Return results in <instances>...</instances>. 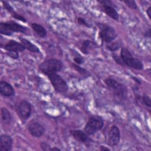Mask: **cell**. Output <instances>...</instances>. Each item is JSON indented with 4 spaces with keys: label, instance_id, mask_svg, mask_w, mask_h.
Returning a JSON list of instances; mask_svg holds the SVG:
<instances>
[{
    "label": "cell",
    "instance_id": "cell-24",
    "mask_svg": "<svg viewBox=\"0 0 151 151\" xmlns=\"http://www.w3.org/2000/svg\"><path fill=\"white\" fill-rule=\"evenodd\" d=\"M73 60L77 64H81L84 63L83 58L80 55H79L78 54H77V55H76V56L74 57Z\"/></svg>",
    "mask_w": 151,
    "mask_h": 151
},
{
    "label": "cell",
    "instance_id": "cell-19",
    "mask_svg": "<svg viewBox=\"0 0 151 151\" xmlns=\"http://www.w3.org/2000/svg\"><path fill=\"white\" fill-rule=\"evenodd\" d=\"M94 44H95V43L88 40H85L81 44L80 50L84 54H88L90 52V47Z\"/></svg>",
    "mask_w": 151,
    "mask_h": 151
},
{
    "label": "cell",
    "instance_id": "cell-18",
    "mask_svg": "<svg viewBox=\"0 0 151 151\" xmlns=\"http://www.w3.org/2000/svg\"><path fill=\"white\" fill-rule=\"evenodd\" d=\"M1 120L5 124H9L12 121V116L9 111L5 107H2L1 110Z\"/></svg>",
    "mask_w": 151,
    "mask_h": 151
},
{
    "label": "cell",
    "instance_id": "cell-10",
    "mask_svg": "<svg viewBox=\"0 0 151 151\" xmlns=\"http://www.w3.org/2000/svg\"><path fill=\"white\" fill-rule=\"evenodd\" d=\"M28 130L29 133L34 137H40L44 133V127L40 122L33 120L28 125Z\"/></svg>",
    "mask_w": 151,
    "mask_h": 151
},
{
    "label": "cell",
    "instance_id": "cell-29",
    "mask_svg": "<svg viewBox=\"0 0 151 151\" xmlns=\"http://www.w3.org/2000/svg\"><path fill=\"white\" fill-rule=\"evenodd\" d=\"M41 148L44 150H50V148H48L50 146H48V145L46 143H42L41 144Z\"/></svg>",
    "mask_w": 151,
    "mask_h": 151
},
{
    "label": "cell",
    "instance_id": "cell-27",
    "mask_svg": "<svg viewBox=\"0 0 151 151\" xmlns=\"http://www.w3.org/2000/svg\"><path fill=\"white\" fill-rule=\"evenodd\" d=\"M77 21H78V23L80 24V25H84L86 27H90V25L88 24V23L86 21V20L82 18V17H78L77 18Z\"/></svg>",
    "mask_w": 151,
    "mask_h": 151
},
{
    "label": "cell",
    "instance_id": "cell-8",
    "mask_svg": "<svg viewBox=\"0 0 151 151\" xmlns=\"http://www.w3.org/2000/svg\"><path fill=\"white\" fill-rule=\"evenodd\" d=\"M16 111L21 121H26L31 115L32 106L31 103L25 100H21L17 106Z\"/></svg>",
    "mask_w": 151,
    "mask_h": 151
},
{
    "label": "cell",
    "instance_id": "cell-30",
    "mask_svg": "<svg viewBox=\"0 0 151 151\" xmlns=\"http://www.w3.org/2000/svg\"><path fill=\"white\" fill-rule=\"evenodd\" d=\"M144 36H145V37H148V38L150 37V28H149L146 31V32L144 34Z\"/></svg>",
    "mask_w": 151,
    "mask_h": 151
},
{
    "label": "cell",
    "instance_id": "cell-2",
    "mask_svg": "<svg viewBox=\"0 0 151 151\" xmlns=\"http://www.w3.org/2000/svg\"><path fill=\"white\" fill-rule=\"evenodd\" d=\"M63 65L61 61L55 58H50L41 63L39 69L43 74L48 76L50 74L60 71L63 68Z\"/></svg>",
    "mask_w": 151,
    "mask_h": 151
},
{
    "label": "cell",
    "instance_id": "cell-11",
    "mask_svg": "<svg viewBox=\"0 0 151 151\" xmlns=\"http://www.w3.org/2000/svg\"><path fill=\"white\" fill-rule=\"evenodd\" d=\"M4 48L7 51H13V52H22L25 48L24 45L15 40H9L6 44L4 45Z\"/></svg>",
    "mask_w": 151,
    "mask_h": 151
},
{
    "label": "cell",
    "instance_id": "cell-1",
    "mask_svg": "<svg viewBox=\"0 0 151 151\" xmlns=\"http://www.w3.org/2000/svg\"><path fill=\"white\" fill-rule=\"evenodd\" d=\"M111 94L120 100H124L127 99V90L126 87L122 83L113 78H107L104 81Z\"/></svg>",
    "mask_w": 151,
    "mask_h": 151
},
{
    "label": "cell",
    "instance_id": "cell-3",
    "mask_svg": "<svg viewBox=\"0 0 151 151\" xmlns=\"http://www.w3.org/2000/svg\"><path fill=\"white\" fill-rule=\"evenodd\" d=\"M120 57L124 65L137 70L143 69V63L138 58H134L127 48L122 47L120 51Z\"/></svg>",
    "mask_w": 151,
    "mask_h": 151
},
{
    "label": "cell",
    "instance_id": "cell-16",
    "mask_svg": "<svg viewBox=\"0 0 151 151\" xmlns=\"http://www.w3.org/2000/svg\"><path fill=\"white\" fill-rule=\"evenodd\" d=\"M21 42L24 45L25 49L29 50V51L34 53H40V49L34 44H32L31 42L28 41V40L24 38H20Z\"/></svg>",
    "mask_w": 151,
    "mask_h": 151
},
{
    "label": "cell",
    "instance_id": "cell-14",
    "mask_svg": "<svg viewBox=\"0 0 151 151\" xmlns=\"http://www.w3.org/2000/svg\"><path fill=\"white\" fill-rule=\"evenodd\" d=\"M0 144L1 151H11L12 147V139L9 135L1 134Z\"/></svg>",
    "mask_w": 151,
    "mask_h": 151
},
{
    "label": "cell",
    "instance_id": "cell-25",
    "mask_svg": "<svg viewBox=\"0 0 151 151\" xmlns=\"http://www.w3.org/2000/svg\"><path fill=\"white\" fill-rule=\"evenodd\" d=\"M112 57H113V58L114 60V61L119 65H124V64H123V62L120 57V56H118L117 54H112Z\"/></svg>",
    "mask_w": 151,
    "mask_h": 151
},
{
    "label": "cell",
    "instance_id": "cell-20",
    "mask_svg": "<svg viewBox=\"0 0 151 151\" xmlns=\"http://www.w3.org/2000/svg\"><path fill=\"white\" fill-rule=\"evenodd\" d=\"M72 65L73 67H74V68L80 74L81 76H84V77H88L89 76H90V73L87 70H86L85 68L79 66L77 64H74V63H72Z\"/></svg>",
    "mask_w": 151,
    "mask_h": 151
},
{
    "label": "cell",
    "instance_id": "cell-31",
    "mask_svg": "<svg viewBox=\"0 0 151 151\" xmlns=\"http://www.w3.org/2000/svg\"><path fill=\"white\" fill-rule=\"evenodd\" d=\"M146 13H147V15L149 18L150 19V18H151V16H150V15H151V7H150V6H149V7L146 9Z\"/></svg>",
    "mask_w": 151,
    "mask_h": 151
},
{
    "label": "cell",
    "instance_id": "cell-32",
    "mask_svg": "<svg viewBox=\"0 0 151 151\" xmlns=\"http://www.w3.org/2000/svg\"><path fill=\"white\" fill-rule=\"evenodd\" d=\"M100 149L101 150H107V151L110 150V149H109L108 147H106L103 146H100Z\"/></svg>",
    "mask_w": 151,
    "mask_h": 151
},
{
    "label": "cell",
    "instance_id": "cell-17",
    "mask_svg": "<svg viewBox=\"0 0 151 151\" xmlns=\"http://www.w3.org/2000/svg\"><path fill=\"white\" fill-rule=\"evenodd\" d=\"M32 29L39 37L41 38H44L47 36V31L44 27L39 24L34 22L31 24Z\"/></svg>",
    "mask_w": 151,
    "mask_h": 151
},
{
    "label": "cell",
    "instance_id": "cell-26",
    "mask_svg": "<svg viewBox=\"0 0 151 151\" xmlns=\"http://www.w3.org/2000/svg\"><path fill=\"white\" fill-rule=\"evenodd\" d=\"M11 15L12 16L13 18H15V19H18V20H19V21H22V22H25L27 21L26 19H25L24 17H22V15L18 14L17 12H15V13H14L13 14H12Z\"/></svg>",
    "mask_w": 151,
    "mask_h": 151
},
{
    "label": "cell",
    "instance_id": "cell-21",
    "mask_svg": "<svg viewBox=\"0 0 151 151\" xmlns=\"http://www.w3.org/2000/svg\"><path fill=\"white\" fill-rule=\"evenodd\" d=\"M121 46V43L119 42V41H116V42H111L107 45V48L111 51L114 52L116 50H117Z\"/></svg>",
    "mask_w": 151,
    "mask_h": 151
},
{
    "label": "cell",
    "instance_id": "cell-9",
    "mask_svg": "<svg viewBox=\"0 0 151 151\" xmlns=\"http://www.w3.org/2000/svg\"><path fill=\"white\" fill-rule=\"evenodd\" d=\"M120 139V132L119 127L116 126H112L107 134V145L113 147L118 145Z\"/></svg>",
    "mask_w": 151,
    "mask_h": 151
},
{
    "label": "cell",
    "instance_id": "cell-13",
    "mask_svg": "<svg viewBox=\"0 0 151 151\" xmlns=\"http://www.w3.org/2000/svg\"><path fill=\"white\" fill-rule=\"evenodd\" d=\"M70 133L73 138L77 142L81 143H88L91 139L88 137V135L84 132L80 130H73L70 131Z\"/></svg>",
    "mask_w": 151,
    "mask_h": 151
},
{
    "label": "cell",
    "instance_id": "cell-7",
    "mask_svg": "<svg viewBox=\"0 0 151 151\" xmlns=\"http://www.w3.org/2000/svg\"><path fill=\"white\" fill-rule=\"evenodd\" d=\"M47 77L56 92L63 93L68 90V86L67 82L57 73L50 74Z\"/></svg>",
    "mask_w": 151,
    "mask_h": 151
},
{
    "label": "cell",
    "instance_id": "cell-15",
    "mask_svg": "<svg viewBox=\"0 0 151 151\" xmlns=\"http://www.w3.org/2000/svg\"><path fill=\"white\" fill-rule=\"evenodd\" d=\"M101 8L104 12V13L113 19L118 21L119 19V15L116 11V10L111 5H101Z\"/></svg>",
    "mask_w": 151,
    "mask_h": 151
},
{
    "label": "cell",
    "instance_id": "cell-34",
    "mask_svg": "<svg viewBox=\"0 0 151 151\" xmlns=\"http://www.w3.org/2000/svg\"><path fill=\"white\" fill-rule=\"evenodd\" d=\"M50 150H60V149L58 147H53V148H51Z\"/></svg>",
    "mask_w": 151,
    "mask_h": 151
},
{
    "label": "cell",
    "instance_id": "cell-22",
    "mask_svg": "<svg viewBox=\"0 0 151 151\" xmlns=\"http://www.w3.org/2000/svg\"><path fill=\"white\" fill-rule=\"evenodd\" d=\"M123 2L130 8H132V9H137V6L134 1H133V0H125V1H123Z\"/></svg>",
    "mask_w": 151,
    "mask_h": 151
},
{
    "label": "cell",
    "instance_id": "cell-23",
    "mask_svg": "<svg viewBox=\"0 0 151 151\" xmlns=\"http://www.w3.org/2000/svg\"><path fill=\"white\" fill-rule=\"evenodd\" d=\"M142 102H143V104H145L149 108H150V105H151L150 99L148 96H147L146 94H144L142 97Z\"/></svg>",
    "mask_w": 151,
    "mask_h": 151
},
{
    "label": "cell",
    "instance_id": "cell-28",
    "mask_svg": "<svg viewBox=\"0 0 151 151\" xmlns=\"http://www.w3.org/2000/svg\"><path fill=\"white\" fill-rule=\"evenodd\" d=\"M6 54L13 59H18L19 58V54L17 52H13V51H8Z\"/></svg>",
    "mask_w": 151,
    "mask_h": 151
},
{
    "label": "cell",
    "instance_id": "cell-5",
    "mask_svg": "<svg viewBox=\"0 0 151 151\" xmlns=\"http://www.w3.org/2000/svg\"><path fill=\"white\" fill-rule=\"evenodd\" d=\"M97 25L100 29L99 37L102 42L109 44L114 40L117 37L116 31L112 27L103 23H98Z\"/></svg>",
    "mask_w": 151,
    "mask_h": 151
},
{
    "label": "cell",
    "instance_id": "cell-33",
    "mask_svg": "<svg viewBox=\"0 0 151 151\" xmlns=\"http://www.w3.org/2000/svg\"><path fill=\"white\" fill-rule=\"evenodd\" d=\"M133 78L134 80V81H136V82H137V83H139V84H140L141 83V82H140V80H139L137 78H136V77H133Z\"/></svg>",
    "mask_w": 151,
    "mask_h": 151
},
{
    "label": "cell",
    "instance_id": "cell-12",
    "mask_svg": "<svg viewBox=\"0 0 151 151\" xmlns=\"http://www.w3.org/2000/svg\"><path fill=\"white\" fill-rule=\"evenodd\" d=\"M0 93L5 97H12L15 94L13 87L8 82L3 80L0 81Z\"/></svg>",
    "mask_w": 151,
    "mask_h": 151
},
{
    "label": "cell",
    "instance_id": "cell-4",
    "mask_svg": "<svg viewBox=\"0 0 151 151\" xmlns=\"http://www.w3.org/2000/svg\"><path fill=\"white\" fill-rule=\"evenodd\" d=\"M27 29V27L13 21L0 23V33L5 35L11 36L13 32L25 33Z\"/></svg>",
    "mask_w": 151,
    "mask_h": 151
},
{
    "label": "cell",
    "instance_id": "cell-6",
    "mask_svg": "<svg viewBox=\"0 0 151 151\" xmlns=\"http://www.w3.org/2000/svg\"><path fill=\"white\" fill-rule=\"evenodd\" d=\"M103 125L104 121L101 116L93 115L88 119L84 127V131L88 136H91L101 129Z\"/></svg>",
    "mask_w": 151,
    "mask_h": 151
}]
</instances>
